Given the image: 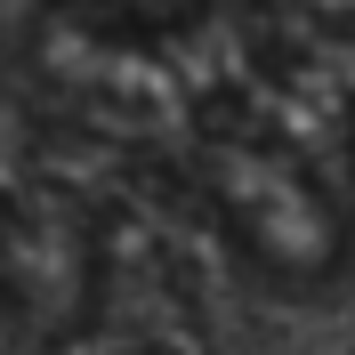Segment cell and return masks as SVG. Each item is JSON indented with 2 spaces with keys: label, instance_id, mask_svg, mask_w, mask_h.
Here are the masks:
<instances>
[{
  "label": "cell",
  "instance_id": "1",
  "mask_svg": "<svg viewBox=\"0 0 355 355\" xmlns=\"http://www.w3.org/2000/svg\"><path fill=\"white\" fill-rule=\"evenodd\" d=\"M210 194H218L226 226L250 243V259L275 275H315L339 259V210L307 178V162H291L266 137H218L210 146Z\"/></svg>",
  "mask_w": 355,
  "mask_h": 355
},
{
  "label": "cell",
  "instance_id": "2",
  "mask_svg": "<svg viewBox=\"0 0 355 355\" xmlns=\"http://www.w3.org/2000/svg\"><path fill=\"white\" fill-rule=\"evenodd\" d=\"M323 8H339V0H323Z\"/></svg>",
  "mask_w": 355,
  "mask_h": 355
},
{
  "label": "cell",
  "instance_id": "3",
  "mask_svg": "<svg viewBox=\"0 0 355 355\" xmlns=\"http://www.w3.org/2000/svg\"><path fill=\"white\" fill-rule=\"evenodd\" d=\"M8 8H24V0H8Z\"/></svg>",
  "mask_w": 355,
  "mask_h": 355
}]
</instances>
